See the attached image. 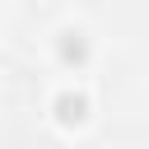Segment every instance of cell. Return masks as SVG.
<instances>
[{
	"mask_svg": "<svg viewBox=\"0 0 149 149\" xmlns=\"http://www.w3.org/2000/svg\"><path fill=\"white\" fill-rule=\"evenodd\" d=\"M51 107H56V121H61V126H79V121L88 116V93H79V88H61Z\"/></svg>",
	"mask_w": 149,
	"mask_h": 149,
	"instance_id": "obj_1",
	"label": "cell"
},
{
	"mask_svg": "<svg viewBox=\"0 0 149 149\" xmlns=\"http://www.w3.org/2000/svg\"><path fill=\"white\" fill-rule=\"evenodd\" d=\"M61 61L65 65H79V61H88V37L79 33V28H70V33H61Z\"/></svg>",
	"mask_w": 149,
	"mask_h": 149,
	"instance_id": "obj_2",
	"label": "cell"
}]
</instances>
